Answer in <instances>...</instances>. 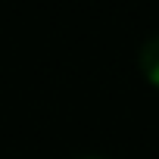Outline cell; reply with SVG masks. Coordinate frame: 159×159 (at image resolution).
<instances>
[{
  "instance_id": "1",
  "label": "cell",
  "mask_w": 159,
  "mask_h": 159,
  "mask_svg": "<svg viewBox=\"0 0 159 159\" xmlns=\"http://www.w3.org/2000/svg\"><path fill=\"white\" fill-rule=\"evenodd\" d=\"M137 66H140V75L147 78V84L159 88V31L150 34L137 53Z\"/></svg>"
},
{
  "instance_id": "2",
  "label": "cell",
  "mask_w": 159,
  "mask_h": 159,
  "mask_svg": "<svg viewBox=\"0 0 159 159\" xmlns=\"http://www.w3.org/2000/svg\"><path fill=\"white\" fill-rule=\"evenodd\" d=\"M75 159H109V156H100V153H84V156H75Z\"/></svg>"
}]
</instances>
